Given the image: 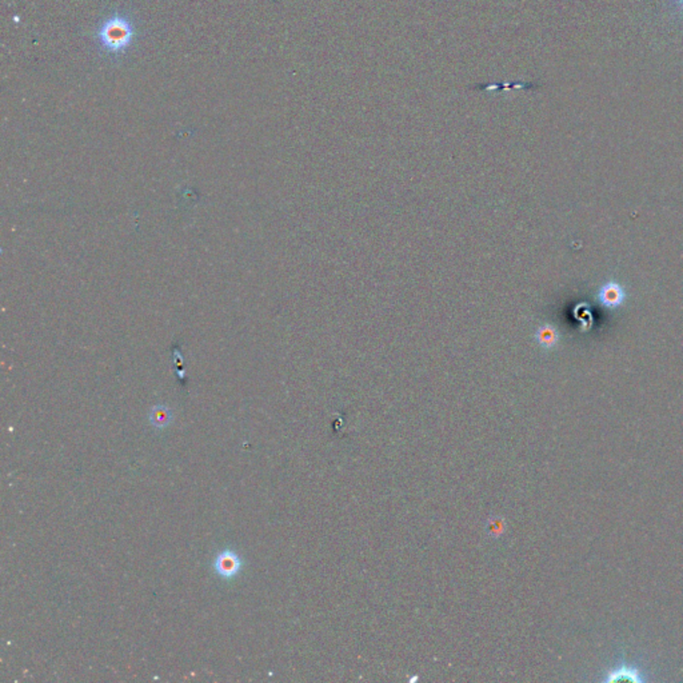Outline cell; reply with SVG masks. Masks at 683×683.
<instances>
[{
    "mask_svg": "<svg viewBox=\"0 0 683 683\" xmlns=\"http://www.w3.org/2000/svg\"><path fill=\"white\" fill-rule=\"evenodd\" d=\"M173 414L166 406H155L150 412V422L157 429H164L171 423Z\"/></svg>",
    "mask_w": 683,
    "mask_h": 683,
    "instance_id": "cell-4",
    "label": "cell"
},
{
    "mask_svg": "<svg viewBox=\"0 0 683 683\" xmlns=\"http://www.w3.org/2000/svg\"><path fill=\"white\" fill-rule=\"evenodd\" d=\"M135 37L133 21L126 15L114 14L104 20L98 30L99 44L110 54H123L128 50Z\"/></svg>",
    "mask_w": 683,
    "mask_h": 683,
    "instance_id": "cell-1",
    "label": "cell"
},
{
    "mask_svg": "<svg viewBox=\"0 0 683 683\" xmlns=\"http://www.w3.org/2000/svg\"><path fill=\"white\" fill-rule=\"evenodd\" d=\"M680 1H681V4H682V7H683V0H680Z\"/></svg>",
    "mask_w": 683,
    "mask_h": 683,
    "instance_id": "cell-5",
    "label": "cell"
},
{
    "mask_svg": "<svg viewBox=\"0 0 683 683\" xmlns=\"http://www.w3.org/2000/svg\"><path fill=\"white\" fill-rule=\"evenodd\" d=\"M214 568L219 577L224 579H233L242 570V561L236 552L226 550L216 557Z\"/></svg>",
    "mask_w": 683,
    "mask_h": 683,
    "instance_id": "cell-2",
    "label": "cell"
},
{
    "mask_svg": "<svg viewBox=\"0 0 683 683\" xmlns=\"http://www.w3.org/2000/svg\"><path fill=\"white\" fill-rule=\"evenodd\" d=\"M626 299V291L624 287L617 282H608L599 289L598 300L602 306L607 309L619 307Z\"/></svg>",
    "mask_w": 683,
    "mask_h": 683,
    "instance_id": "cell-3",
    "label": "cell"
}]
</instances>
